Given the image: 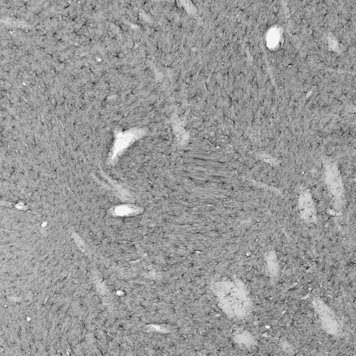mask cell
<instances>
[{
  "label": "cell",
  "instance_id": "obj_1",
  "mask_svg": "<svg viewBox=\"0 0 356 356\" xmlns=\"http://www.w3.org/2000/svg\"><path fill=\"white\" fill-rule=\"evenodd\" d=\"M217 294L222 307L234 314H243L247 307L248 300L243 291L232 283H223L216 289Z\"/></svg>",
  "mask_w": 356,
  "mask_h": 356
}]
</instances>
